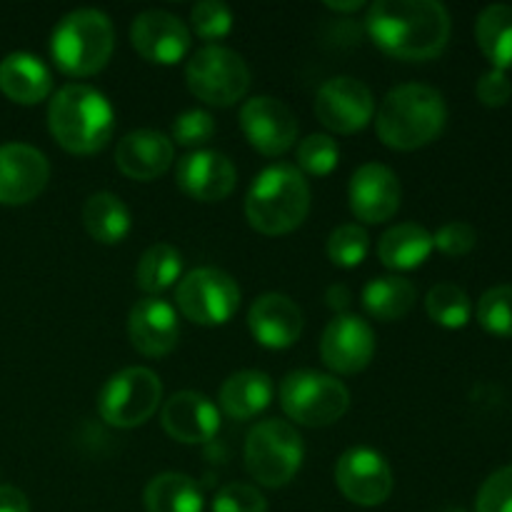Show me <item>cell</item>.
Listing matches in <instances>:
<instances>
[{
    "label": "cell",
    "mask_w": 512,
    "mask_h": 512,
    "mask_svg": "<svg viewBox=\"0 0 512 512\" xmlns=\"http://www.w3.org/2000/svg\"><path fill=\"white\" fill-rule=\"evenodd\" d=\"M370 40L390 58L433 60L450 40V13L438 0H378L368 8Z\"/></svg>",
    "instance_id": "cell-1"
},
{
    "label": "cell",
    "mask_w": 512,
    "mask_h": 512,
    "mask_svg": "<svg viewBox=\"0 0 512 512\" xmlns=\"http://www.w3.org/2000/svg\"><path fill=\"white\" fill-rule=\"evenodd\" d=\"M48 128L63 150L93 155L113 138L115 110L93 85L68 83L50 98Z\"/></svg>",
    "instance_id": "cell-2"
},
{
    "label": "cell",
    "mask_w": 512,
    "mask_h": 512,
    "mask_svg": "<svg viewBox=\"0 0 512 512\" xmlns=\"http://www.w3.org/2000/svg\"><path fill=\"white\" fill-rule=\"evenodd\" d=\"M448 105L443 95L423 83L390 90L375 115L378 138L393 150H418L433 143L445 128Z\"/></svg>",
    "instance_id": "cell-3"
},
{
    "label": "cell",
    "mask_w": 512,
    "mask_h": 512,
    "mask_svg": "<svg viewBox=\"0 0 512 512\" xmlns=\"http://www.w3.org/2000/svg\"><path fill=\"white\" fill-rule=\"evenodd\" d=\"M310 213V185L295 165H270L253 180L245 198V218L263 235H288Z\"/></svg>",
    "instance_id": "cell-4"
},
{
    "label": "cell",
    "mask_w": 512,
    "mask_h": 512,
    "mask_svg": "<svg viewBox=\"0 0 512 512\" xmlns=\"http://www.w3.org/2000/svg\"><path fill=\"white\" fill-rule=\"evenodd\" d=\"M115 28L105 13L80 8L65 15L50 35V55L70 78L100 73L113 58Z\"/></svg>",
    "instance_id": "cell-5"
},
{
    "label": "cell",
    "mask_w": 512,
    "mask_h": 512,
    "mask_svg": "<svg viewBox=\"0 0 512 512\" xmlns=\"http://www.w3.org/2000/svg\"><path fill=\"white\" fill-rule=\"evenodd\" d=\"M303 458V438L285 420H263L245 440V468L265 488L288 485L298 475Z\"/></svg>",
    "instance_id": "cell-6"
},
{
    "label": "cell",
    "mask_w": 512,
    "mask_h": 512,
    "mask_svg": "<svg viewBox=\"0 0 512 512\" xmlns=\"http://www.w3.org/2000/svg\"><path fill=\"white\" fill-rule=\"evenodd\" d=\"M280 405L290 420L308 428L333 425L348 413L350 393L333 375L295 370L280 383Z\"/></svg>",
    "instance_id": "cell-7"
},
{
    "label": "cell",
    "mask_w": 512,
    "mask_h": 512,
    "mask_svg": "<svg viewBox=\"0 0 512 512\" xmlns=\"http://www.w3.org/2000/svg\"><path fill=\"white\" fill-rule=\"evenodd\" d=\"M190 93L215 108H230L245 98L250 88V68L235 50L205 45L190 55L185 65Z\"/></svg>",
    "instance_id": "cell-8"
},
{
    "label": "cell",
    "mask_w": 512,
    "mask_h": 512,
    "mask_svg": "<svg viewBox=\"0 0 512 512\" xmlns=\"http://www.w3.org/2000/svg\"><path fill=\"white\" fill-rule=\"evenodd\" d=\"M163 383L148 368H125L103 385L98 395V413L113 428H138L148 423L160 408Z\"/></svg>",
    "instance_id": "cell-9"
},
{
    "label": "cell",
    "mask_w": 512,
    "mask_h": 512,
    "mask_svg": "<svg viewBox=\"0 0 512 512\" xmlns=\"http://www.w3.org/2000/svg\"><path fill=\"white\" fill-rule=\"evenodd\" d=\"M178 310L195 325H225L240 308V288L225 270L195 268L175 290Z\"/></svg>",
    "instance_id": "cell-10"
},
{
    "label": "cell",
    "mask_w": 512,
    "mask_h": 512,
    "mask_svg": "<svg viewBox=\"0 0 512 512\" xmlns=\"http://www.w3.org/2000/svg\"><path fill=\"white\" fill-rule=\"evenodd\" d=\"M373 113L375 100L370 88L350 75L325 80L315 95V115L338 135L360 133L373 120Z\"/></svg>",
    "instance_id": "cell-11"
},
{
    "label": "cell",
    "mask_w": 512,
    "mask_h": 512,
    "mask_svg": "<svg viewBox=\"0 0 512 512\" xmlns=\"http://www.w3.org/2000/svg\"><path fill=\"white\" fill-rule=\"evenodd\" d=\"M335 483L350 503L375 508L390 498L395 478L383 455L370 448H350L335 465Z\"/></svg>",
    "instance_id": "cell-12"
},
{
    "label": "cell",
    "mask_w": 512,
    "mask_h": 512,
    "mask_svg": "<svg viewBox=\"0 0 512 512\" xmlns=\"http://www.w3.org/2000/svg\"><path fill=\"white\" fill-rule=\"evenodd\" d=\"M240 128L258 153L275 158L288 153L298 140V120L293 110L278 98L258 95L240 110Z\"/></svg>",
    "instance_id": "cell-13"
},
{
    "label": "cell",
    "mask_w": 512,
    "mask_h": 512,
    "mask_svg": "<svg viewBox=\"0 0 512 512\" xmlns=\"http://www.w3.org/2000/svg\"><path fill=\"white\" fill-rule=\"evenodd\" d=\"M375 355V333L363 318L343 313L333 318L320 338V358L333 373L355 375Z\"/></svg>",
    "instance_id": "cell-14"
},
{
    "label": "cell",
    "mask_w": 512,
    "mask_h": 512,
    "mask_svg": "<svg viewBox=\"0 0 512 512\" xmlns=\"http://www.w3.org/2000/svg\"><path fill=\"white\" fill-rule=\"evenodd\" d=\"M130 43L148 63L175 65L190 53V30L178 15L145 10L130 25Z\"/></svg>",
    "instance_id": "cell-15"
},
{
    "label": "cell",
    "mask_w": 512,
    "mask_h": 512,
    "mask_svg": "<svg viewBox=\"0 0 512 512\" xmlns=\"http://www.w3.org/2000/svg\"><path fill=\"white\" fill-rule=\"evenodd\" d=\"M50 178L48 158L25 143L0 145V205H25L38 198Z\"/></svg>",
    "instance_id": "cell-16"
},
{
    "label": "cell",
    "mask_w": 512,
    "mask_h": 512,
    "mask_svg": "<svg viewBox=\"0 0 512 512\" xmlns=\"http://www.w3.org/2000/svg\"><path fill=\"white\" fill-rule=\"evenodd\" d=\"M400 180L380 163H365L353 173L348 185L350 210L363 223H385L400 208Z\"/></svg>",
    "instance_id": "cell-17"
},
{
    "label": "cell",
    "mask_w": 512,
    "mask_h": 512,
    "mask_svg": "<svg viewBox=\"0 0 512 512\" xmlns=\"http://www.w3.org/2000/svg\"><path fill=\"white\" fill-rule=\"evenodd\" d=\"M180 190L200 203H220L228 198L238 183V170L228 155L218 150H193L180 158L175 168Z\"/></svg>",
    "instance_id": "cell-18"
},
{
    "label": "cell",
    "mask_w": 512,
    "mask_h": 512,
    "mask_svg": "<svg viewBox=\"0 0 512 512\" xmlns=\"http://www.w3.org/2000/svg\"><path fill=\"white\" fill-rule=\"evenodd\" d=\"M128 335L133 348L145 358H165L180 338L178 313L163 298H143L130 308Z\"/></svg>",
    "instance_id": "cell-19"
},
{
    "label": "cell",
    "mask_w": 512,
    "mask_h": 512,
    "mask_svg": "<svg viewBox=\"0 0 512 512\" xmlns=\"http://www.w3.org/2000/svg\"><path fill=\"white\" fill-rule=\"evenodd\" d=\"M303 310L283 293H265L250 305L248 328L268 350H285L303 335Z\"/></svg>",
    "instance_id": "cell-20"
},
{
    "label": "cell",
    "mask_w": 512,
    "mask_h": 512,
    "mask_svg": "<svg viewBox=\"0 0 512 512\" xmlns=\"http://www.w3.org/2000/svg\"><path fill=\"white\" fill-rule=\"evenodd\" d=\"M160 423H163L165 433L178 443L200 445L218 435L220 410L203 393L183 390V393H175L173 398L165 400Z\"/></svg>",
    "instance_id": "cell-21"
},
{
    "label": "cell",
    "mask_w": 512,
    "mask_h": 512,
    "mask_svg": "<svg viewBox=\"0 0 512 512\" xmlns=\"http://www.w3.org/2000/svg\"><path fill=\"white\" fill-rule=\"evenodd\" d=\"M175 158L173 140L158 130H135L115 148V165L130 180L150 183L170 170Z\"/></svg>",
    "instance_id": "cell-22"
},
{
    "label": "cell",
    "mask_w": 512,
    "mask_h": 512,
    "mask_svg": "<svg viewBox=\"0 0 512 512\" xmlns=\"http://www.w3.org/2000/svg\"><path fill=\"white\" fill-rule=\"evenodd\" d=\"M0 90L20 105H35L53 90L48 65L30 53H10L0 60Z\"/></svg>",
    "instance_id": "cell-23"
},
{
    "label": "cell",
    "mask_w": 512,
    "mask_h": 512,
    "mask_svg": "<svg viewBox=\"0 0 512 512\" xmlns=\"http://www.w3.org/2000/svg\"><path fill=\"white\" fill-rule=\"evenodd\" d=\"M273 400V380L260 370H240L220 388V408L235 420H250Z\"/></svg>",
    "instance_id": "cell-24"
},
{
    "label": "cell",
    "mask_w": 512,
    "mask_h": 512,
    "mask_svg": "<svg viewBox=\"0 0 512 512\" xmlns=\"http://www.w3.org/2000/svg\"><path fill=\"white\" fill-rule=\"evenodd\" d=\"M435 250L433 235L418 223H400L390 228L378 243V258L390 270H415Z\"/></svg>",
    "instance_id": "cell-25"
},
{
    "label": "cell",
    "mask_w": 512,
    "mask_h": 512,
    "mask_svg": "<svg viewBox=\"0 0 512 512\" xmlns=\"http://www.w3.org/2000/svg\"><path fill=\"white\" fill-rule=\"evenodd\" d=\"M145 512H203L205 498L200 485L183 473H160L143 495Z\"/></svg>",
    "instance_id": "cell-26"
},
{
    "label": "cell",
    "mask_w": 512,
    "mask_h": 512,
    "mask_svg": "<svg viewBox=\"0 0 512 512\" xmlns=\"http://www.w3.org/2000/svg\"><path fill=\"white\" fill-rule=\"evenodd\" d=\"M415 300H418V288L410 283L403 275H383L365 285L363 290V305L375 320H393L405 318L413 310Z\"/></svg>",
    "instance_id": "cell-27"
},
{
    "label": "cell",
    "mask_w": 512,
    "mask_h": 512,
    "mask_svg": "<svg viewBox=\"0 0 512 512\" xmlns=\"http://www.w3.org/2000/svg\"><path fill=\"white\" fill-rule=\"evenodd\" d=\"M85 230L103 245H118L130 233V210L115 193H93L83 208Z\"/></svg>",
    "instance_id": "cell-28"
},
{
    "label": "cell",
    "mask_w": 512,
    "mask_h": 512,
    "mask_svg": "<svg viewBox=\"0 0 512 512\" xmlns=\"http://www.w3.org/2000/svg\"><path fill=\"white\" fill-rule=\"evenodd\" d=\"M475 38L485 58L495 70L512 68V8L510 5H488L478 15Z\"/></svg>",
    "instance_id": "cell-29"
},
{
    "label": "cell",
    "mask_w": 512,
    "mask_h": 512,
    "mask_svg": "<svg viewBox=\"0 0 512 512\" xmlns=\"http://www.w3.org/2000/svg\"><path fill=\"white\" fill-rule=\"evenodd\" d=\"M183 275V255L168 243H155L140 255L135 268V283L148 298H155L163 290L173 288Z\"/></svg>",
    "instance_id": "cell-30"
},
{
    "label": "cell",
    "mask_w": 512,
    "mask_h": 512,
    "mask_svg": "<svg viewBox=\"0 0 512 512\" xmlns=\"http://www.w3.org/2000/svg\"><path fill=\"white\" fill-rule=\"evenodd\" d=\"M425 310H428L433 323L448 330L465 328L470 323V315H473L468 293L453 283H438L435 288H430L428 298H425Z\"/></svg>",
    "instance_id": "cell-31"
},
{
    "label": "cell",
    "mask_w": 512,
    "mask_h": 512,
    "mask_svg": "<svg viewBox=\"0 0 512 512\" xmlns=\"http://www.w3.org/2000/svg\"><path fill=\"white\" fill-rule=\"evenodd\" d=\"M478 323L498 338H512V285H495L478 300Z\"/></svg>",
    "instance_id": "cell-32"
},
{
    "label": "cell",
    "mask_w": 512,
    "mask_h": 512,
    "mask_svg": "<svg viewBox=\"0 0 512 512\" xmlns=\"http://www.w3.org/2000/svg\"><path fill=\"white\" fill-rule=\"evenodd\" d=\"M370 253V238L360 225L348 223L340 225L330 233L328 238V258L333 260V265L338 268H358Z\"/></svg>",
    "instance_id": "cell-33"
},
{
    "label": "cell",
    "mask_w": 512,
    "mask_h": 512,
    "mask_svg": "<svg viewBox=\"0 0 512 512\" xmlns=\"http://www.w3.org/2000/svg\"><path fill=\"white\" fill-rule=\"evenodd\" d=\"M338 160H340V148L330 135H323V133L308 135V138L298 145L300 173L323 178V175H330L335 168H338Z\"/></svg>",
    "instance_id": "cell-34"
},
{
    "label": "cell",
    "mask_w": 512,
    "mask_h": 512,
    "mask_svg": "<svg viewBox=\"0 0 512 512\" xmlns=\"http://www.w3.org/2000/svg\"><path fill=\"white\" fill-rule=\"evenodd\" d=\"M193 30L203 40H220L233 30V13L220 0H203L190 13Z\"/></svg>",
    "instance_id": "cell-35"
},
{
    "label": "cell",
    "mask_w": 512,
    "mask_h": 512,
    "mask_svg": "<svg viewBox=\"0 0 512 512\" xmlns=\"http://www.w3.org/2000/svg\"><path fill=\"white\" fill-rule=\"evenodd\" d=\"M475 512H512V465L495 470L480 485Z\"/></svg>",
    "instance_id": "cell-36"
},
{
    "label": "cell",
    "mask_w": 512,
    "mask_h": 512,
    "mask_svg": "<svg viewBox=\"0 0 512 512\" xmlns=\"http://www.w3.org/2000/svg\"><path fill=\"white\" fill-rule=\"evenodd\" d=\"M213 512H268V500L253 485L228 483L215 493Z\"/></svg>",
    "instance_id": "cell-37"
},
{
    "label": "cell",
    "mask_w": 512,
    "mask_h": 512,
    "mask_svg": "<svg viewBox=\"0 0 512 512\" xmlns=\"http://www.w3.org/2000/svg\"><path fill=\"white\" fill-rule=\"evenodd\" d=\"M215 135L213 115L205 110H185L173 123V140L183 148H198Z\"/></svg>",
    "instance_id": "cell-38"
},
{
    "label": "cell",
    "mask_w": 512,
    "mask_h": 512,
    "mask_svg": "<svg viewBox=\"0 0 512 512\" xmlns=\"http://www.w3.org/2000/svg\"><path fill=\"white\" fill-rule=\"evenodd\" d=\"M433 243L440 253L450 255V258H460V255H468L470 250L478 243V233L470 223L463 220H453V223L443 225L438 233L433 235Z\"/></svg>",
    "instance_id": "cell-39"
},
{
    "label": "cell",
    "mask_w": 512,
    "mask_h": 512,
    "mask_svg": "<svg viewBox=\"0 0 512 512\" xmlns=\"http://www.w3.org/2000/svg\"><path fill=\"white\" fill-rule=\"evenodd\" d=\"M478 100L488 108H503V105L510 103L512 98V80L508 78L505 70H488V73L480 75L478 80Z\"/></svg>",
    "instance_id": "cell-40"
},
{
    "label": "cell",
    "mask_w": 512,
    "mask_h": 512,
    "mask_svg": "<svg viewBox=\"0 0 512 512\" xmlns=\"http://www.w3.org/2000/svg\"><path fill=\"white\" fill-rule=\"evenodd\" d=\"M0 512H30V503L23 490L13 485H0Z\"/></svg>",
    "instance_id": "cell-41"
},
{
    "label": "cell",
    "mask_w": 512,
    "mask_h": 512,
    "mask_svg": "<svg viewBox=\"0 0 512 512\" xmlns=\"http://www.w3.org/2000/svg\"><path fill=\"white\" fill-rule=\"evenodd\" d=\"M348 300H350V295H348V290L343 288V285H335V288L328 290V305H330V308L343 310L345 305H348Z\"/></svg>",
    "instance_id": "cell-42"
},
{
    "label": "cell",
    "mask_w": 512,
    "mask_h": 512,
    "mask_svg": "<svg viewBox=\"0 0 512 512\" xmlns=\"http://www.w3.org/2000/svg\"><path fill=\"white\" fill-rule=\"evenodd\" d=\"M360 8H363L360 0H353V3H328V10H333V13H355Z\"/></svg>",
    "instance_id": "cell-43"
},
{
    "label": "cell",
    "mask_w": 512,
    "mask_h": 512,
    "mask_svg": "<svg viewBox=\"0 0 512 512\" xmlns=\"http://www.w3.org/2000/svg\"><path fill=\"white\" fill-rule=\"evenodd\" d=\"M445 512H465V510H460V508H450V510H445Z\"/></svg>",
    "instance_id": "cell-44"
}]
</instances>
